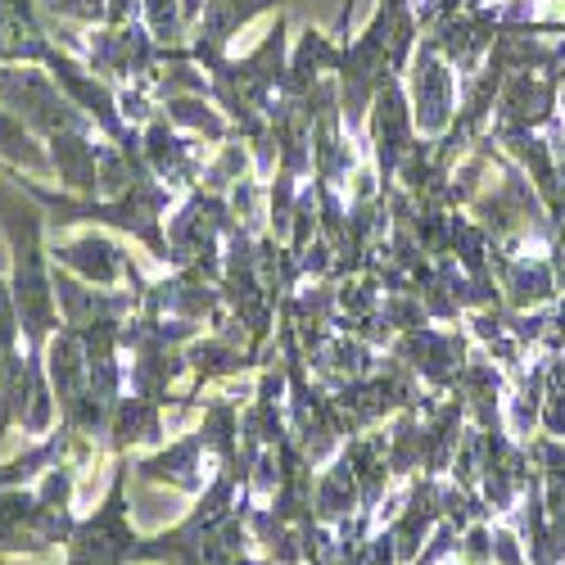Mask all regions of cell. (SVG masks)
<instances>
[{
	"label": "cell",
	"mask_w": 565,
	"mask_h": 565,
	"mask_svg": "<svg viewBox=\"0 0 565 565\" xmlns=\"http://www.w3.org/2000/svg\"><path fill=\"white\" fill-rule=\"evenodd\" d=\"M127 457H118L105 502L77 515L64 543V565H150V539L136 534L127 521Z\"/></svg>",
	"instance_id": "obj_2"
},
{
	"label": "cell",
	"mask_w": 565,
	"mask_h": 565,
	"mask_svg": "<svg viewBox=\"0 0 565 565\" xmlns=\"http://www.w3.org/2000/svg\"><path fill=\"white\" fill-rule=\"evenodd\" d=\"M0 154L14 159V163H28V168H41V154L32 150L23 122H14L6 109H0Z\"/></svg>",
	"instance_id": "obj_3"
},
{
	"label": "cell",
	"mask_w": 565,
	"mask_h": 565,
	"mask_svg": "<svg viewBox=\"0 0 565 565\" xmlns=\"http://www.w3.org/2000/svg\"><path fill=\"white\" fill-rule=\"evenodd\" d=\"M73 480H77L73 461L51 466L36 489H23L0 466V556H45L68 543L77 525Z\"/></svg>",
	"instance_id": "obj_1"
}]
</instances>
